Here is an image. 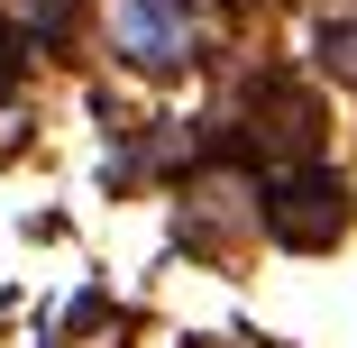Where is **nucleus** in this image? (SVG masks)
Returning a JSON list of instances; mask_svg holds the SVG:
<instances>
[{
	"mask_svg": "<svg viewBox=\"0 0 357 348\" xmlns=\"http://www.w3.org/2000/svg\"><path fill=\"white\" fill-rule=\"evenodd\" d=\"M202 37V0H110V46L137 74H174Z\"/></svg>",
	"mask_w": 357,
	"mask_h": 348,
	"instance_id": "f257e3e1",
	"label": "nucleus"
}]
</instances>
